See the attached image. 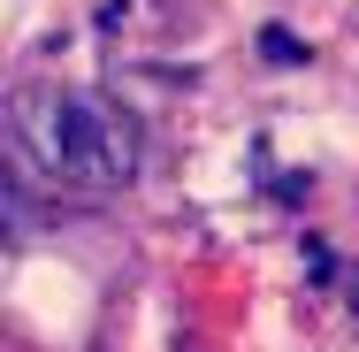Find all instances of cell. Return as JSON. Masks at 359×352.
Segmentation results:
<instances>
[{"mask_svg":"<svg viewBox=\"0 0 359 352\" xmlns=\"http://www.w3.org/2000/svg\"><path fill=\"white\" fill-rule=\"evenodd\" d=\"M15 138L46 176H69V184H130L138 169L130 115H115L100 92H76V84H23Z\"/></svg>","mask_w":359,"mask_h":352,"instance_id":"cell-1","label":"cell"},{"mask_svg":"<svg viewBox=\"0 0 359 352\" xmlns=\"http://www.w3.org/2000/svg\"><path fill=\"white\" fill-rule=\"evenodd\" d=\"M306 261H313V268H306V276H313V283H329V276H337V268H329V245H321V237L306 245Z\"/></svg>","mask_w":359,"mask_h":352,"instance_id":"cell-2","label":"cell"},{"mask_svg":"<svg viewBox=\"0 0 359 352\" xmlns=\"http://www.w3.org/2000/svg\"><path fill=\"white\" fill-rule=\"evenodd\" d=\"M344 299H352V314H359V261H352V283H344Z\"/></svg>","mask_w":359,"mask_h":352,"instance_id":"cell-3","label":"cell"}]
</instances>
